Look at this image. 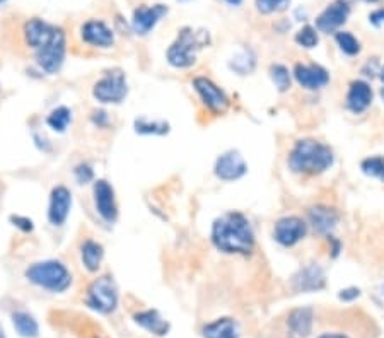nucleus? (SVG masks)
Here are the masks:
<instances>
[{"label": "nucleus", "instance_id": "39", "mask_svg": "<svg viewBox=\"0 0 384 338\" xmlns=\"http://www.w3.org/2000/svg\"><path fill=\"white\" fill-rule=\"evenodd\" d=\"M369 22L374 26H383L384 24V7H379V9H376L374 13H371V16H369Z\"/></svg>", "mask_w": 384, "mask_h": 338}, {"label": "nucleus", "instance_id": "46", "mask_svg": "<svg viewBox=\"0 0 384 338\" xmlns=\"http://www.w3.org/2000/svg\"><path fill=\"white\" fill-rule=\"evenodd\" d=\"M379 94H381V97H383V101H384V86L381 88V91H379Z\"/></svg>", "mask_w": 384, "mask_h": 338}, {"label": "nucleus", "instance_id": "26", "mask_svg": "<svg viewBox=\"0 0 384 338\" xmlns=\"http://www.w3.org/2000/svg\"><path fill=\"white\" fill-rule=\"evenodd\" d=\"M70 123H72V111L67 106L55 108L47 116V125L54 131H58V134H63V131L69 129Z\"/></svg>", "mask_w": 384, "mask_h": 338}, {"label": "nucleus", "instance_id": "27", "mask_svg": "<svg viewBox=\"0 0 384 338\" xmlns=\"http://www.w3.org/2000/svg\"><path fill=\"white\" fill-rule=\"evenodd\" d=\"M269 74L278 92H287L292 88V74L282 63H272Z\"/></svg>", "mask_w": 384, "mask_h": 338}, {"label": "nucleus", "instance_id": "7", "mask_svg": "<svg viewBox=\"0 0 384 338\" xmlns=\"http://www.w3.org/2000/svg\"><path fill=\"white\" fill-rule=\"evenodd\" d=\"M88 306L97 313L110 314L118 306V289H116L115 280L111 277L104 275L99 277L89 285L88 289V299H86Z\"/></svg>", "mask_w": 384, "mask_h": 338}, {"label": "nucleus", "instance_id": "38", "mask_svg": "<svg viewBox=\"0 0 384 338\" xmlns=\"http://www.w3.org/2000/svg\"><path fill=\"white\" fill-rule=\"evenodd\" d=\"M91 120H93L94 125H97V127H106L108 122H110L106 111H94Z\"/></svg>", "mask_w": 384, "mask_h": 338}, {"label": "nucleus", "instance_id": "19", "mask_svg": "<svg viewBox=\"0 0 384 338\" xmlns=\"http://www.w3.org/2000/svg\"><path fill=\"white\" fill-rule=\"evenodd\" d=\"M325 270L318 263H310L292 277V289L297 292H316L325 287Z\"/></svg>", "mask_w": 384, "mask_h": 338}, {"label": "nucleus", "instance_id": "29", "mask_svg": "<svg viewBox=\"0 0 384 338\" xmlns=\"http://www.w3.org/2000/svg\"><path fill=\"white\" fill-rule=\"evenodd\" d=\"M335 41H337L338 48H340V50L349 56H357L360 54V50H362V47H360V41L349 31L335 33Z\"/></svg>", "mask_w": 384, "mask_h": 338}, {"label": "nucleus", "instance_id": "2", "mask_svg": "<svg viewBox=\"0 0 384 338\" xmlns=\"http://www.w3.org/2000/svg\"><path fill=\"white\" fill-rule=\"evenodd\" d=\"M335 163V154L330 145L306 137L294 142L291 152H289L287 164L289 169L296 175L316 176L328 171Z\"/></svg>", "mask_w": 384, "mask_h": 338}, {"label": "nucleus", "instance_id": "32", "mask_svg": "<svg viewBox=\"0 0 384 338\" xmlns=\"http://www.w3.org/2000/svg\"><path fill=\"white\" fill-rule=\"evenodd\" d=\"M291 3V0H255L256 10L263 16H270V14H277L285 10Z\"/></svg>", "mask_w": 384, "mask_h": 338}, {"label": "nucleus", "instance_id": "13", "mask_svg": "<svg viewBox=\"0 0 384 338\" xmlns=\"http://www.w3.org/2000/svg\"><path fill=\"white\" fill-rule=\"evenodd\" d=\"M94 195V207H96V212L99 214L101 219L106 220V223H116L118 219V205H116V197L115 190L106 179H97L94 183L93 188Z\"/></svg>", "mask_w": 384, "mask_h": 338}, {"label": "nucleus", "instance_id": "5", "mask_svg": "<svg viewBox=\"0 0 384 338\" xmlns=\"http://www.w3.org/2000/svg\"><path fill=\"white\" fill-rule=\"evenodd\" d=\"M36 51V63L43 72L56 74L62 69L67 54V38L62 28L56 26L54 36Z\"/></svg>", "mask_w": 384, "mask_h": 338}, {"label": "nucleus", "instance_id": "28", "mask_svg": "<svg viewBox=\"0 0 384 338\" xmlns=\"http://www.w3.org/2000/svg\"><path fill=\"white\" fill-rule=\"evenodd\" d=\"M135 131L141 135H166L169 131V125L159 120H150L147 116L135 120Z\"/></svg>", "mask_w": 384, "mask_h": 338}, {"label": "nucleus", "instance_id": "11", "mask_svg": "<svg viewBox=\"0 0 384 338\" xmlns=\"http://www.w3.org/2000/svg\"><path fill=\"white\" fill-rule=\"evenodd\" d=\"M292 77L306 91H319V89L326 88L330 82V72L318 63H296Z\"/></svg>", "mask_w": 384, "mask_h": 338}, {"label": "nucleus", "instance_id": "21", "mask_svg": "<svg viewBox=\"0 0 384 338\" xmlns=\"http://www.w3.org/2000/svg\"><path fill=\"white\" fill-rule=\"evenodd\" d=\"M134 319L138 326H142V328L147 330L149 333H152V335H156V337L168 335L169 323L166 321L163 316H161L159 311H156V309L141 311V313L135 314Z\"/></svg>", "mask_w": 384, "mask_h": 338}, {"label": "nucleus", "instance_id": "47", "mask_svg": "<svg viewBox=\"0 0 384 338\" xmlns=\"http://www.w3.org/2000/svg\"><path fill=\"white\" fill-rule=\"evenodd\" d=\"M2 2H6V0H0V3H2Z\"/></svg>", "mask_w": 384, "mask_h": 338}, {"label": "nucleus", "instance_id": "22", "mask_svg": "<svg viewBox=\"0 0 384 338\" xmlns=\"http://www.w3.org/2000/svg\"><path fill=\"white\" fill-rule=\"evenodd\" d=\"M103 258L104 248L101 243L94 241V239H86V241L81 244V260L88 272H97L101 263H103Z\"/></svg>", "mask_w": 384, "mask_h": 338}, {"label": "nucleus", "instance_id": "44", "mask_svg": "<svg viewBox=\"0 0 384 338\" xmlns=\"http://www.w3.org/2000/svg\"><path fill=\"white\" fill-rule=\"evenodd\" d=\"M360 2H366V3H378V2H381V0H360Z\"/></svg>", "mask_w": 384, "mask_h": 338}, {"label": "nucleus", "instance_id": "9", "mask_svg": "<svg viewBox=\"0 0 384 338\" xmlns=\"http://www.w3.org/2000/svg\"><path fill=\"white\" fill-rule=\"evenodd\" d=\"M310 224L297 216H285L273 225V239L280 246L292 248L307 236Z\"/></svg>", "mask_w": 384, "mask_h": 338}, {"label": "nucleus", "instance_id": "35", "mask_svg": "<svg viewBox=\"0 0 384 338\" xmlns=\"http://www.w3.org/2000/svg\"><path fill=\"white\" fill-rule=\"evenodd\" d=\"M10 223L24 232H31L33 227H35L31 219H28V217H22V216H13L10 217Z\"/></svg>", "mask_w": 384, "mask_h": 338}, {"label": "nucleus", "instance_id": "31", "mask_svg": "<svg viewBox=\"0 0 384 338\" xmlns=\"http://www.w3.org/2000/svg\"><path fill=\"white\" fill-rule=\"evenodd\" d=\"M294 40H296V43L299 45L301 48L311 50V48L318 47L319 43L318 29H316V26H311V24L303 26V28L296 33V38H294Z\"/></svg>", "mask_w": 384, "mask_h": 338}, {"label": "nucleus", "instance_id": "14", "mask_svg": "<svg viewBox=\"0 0 384 338\" xmlns=\"http://www.w3.org/2000/svg\"><path fill=\"white\" fill-rule=\"evenodd\" d=\"M340 223V212L335 207L318 204L312 205L307 210V224L311 225L312 231L321 236H331V232L337 229Z\"/></svg>", "mask_w": 384, "mask_h": 338}, {"label": "nucleus", "instance_id": "25", "mask_svg": "<svg viewBox=\"0 0 384 338\" xmlns=\"http://www.w3.org/2000/svg\"><path fill=\"white\" fill-rule=\"evenodd\" d=\"M13 323L16 332L24 338H36L38 333H40V326H38L36 319L33 318L31 314L24 313V311H17V313H14Z\"/></svg>", "mask_w": 384, "mask_h": 338}, {"label": "nucleus", "instance_id": "15", "mask_svg": "<svg viewBox=\"0 0 384 338\" xmlns=\"http://www.w3.org/2000/svg\"><path fill=\"white\" fill-rule=\"evenodd\" d=\"M70 209H72V191L67 186H55L50 193V204H48V220L55 227H60L69 219Z\"/></svg>", "mask_w": 384, "mask_h": 338}, {"label": "nucleus", "instance_id": "45", "mask_svg": "<svg viewBox=\"0 0 384 338\" xmlns=\"http://www.w3.org/2000/svg\"><path fill=\"white\" fill-rule=\"evenodd\" d=\"M0 338H6V335H3V330H2V326H0Z\"/></svg>", "mask_w": 384, "mask_h": 338}, {"label": "nucleus", "instance_id": "24", "mask_svg": "<svg viewBox=\"0 0 384 338\" xmlns=\"http://www.w3.org/2000/svg\"><path fill=\"white\" fill-rule=\"evenodd\" d=\"M312 321H314V316H312L311 307H297L289 314L287 325L296 335L307 337L312 330Z\"/></svg>", "mask_w": 384, "mask_h": 338}, {"label": "nucleus", "instance_id": "16", "mask_svg": "<svg viewBox=\"0 0 384 338\" xmlns=\"http://www.w3.org/2000/svg\"><path fill=\"white\" fill-rule=\"evenodd\" d=\"M372 101H374V91H372L371 84L362 79H355L349 84L347 96H345V106L353 115H362L371 108Z\"/></svg>", "mask_w": 384, "mask_h": 338}, {"label": "nucleus", "instance_id": "40", "mask_svg": "<svg viewBox=\"0 0 384 338\" xmlns=\"http://www.w3.org/2000/svg\"><path fill=\"white\" fill-rule=\"evenodd\" d=\"M326 239H328V243L331 244V255H333V257H338L342 250V243L338 241L335 236H326Z\"/></svg>", "mask_w": 384, "mask_h": 338}, {"label": "nucleus", "instance_id": "41", "mask_svg": "<svg viewBox=\"0 0 384 338\" xmlns=\"http://www.w3.org/2000/svg\"><path fill=\"white\" fill-rule=\"evenodd\" d=\"M318 338H349V337L344 335V333H323V335Z\"/></svg>", "mask_w": 384, "mask_h": 338}, {"label": "nucleus", "instance_id": "43", "mask_svg": "<svg viewBox=\"0 0 384 338\" xmlns=\"http://www.w3.org/2000/svg\"><path fill=\"white\" fill-rule=\"evenodd\" d=\"M379 79H381L383 86H384V65L381 67V70H379Z\"/></svg>", "mask_w": 384, "mask_h": 338}, {"label": "nucleus", "instance_id": "30", "mask_svg": "<svg viewBox=\"0 0 384 338\" xmlns=\"http://www.w3.org/2000/svg\"><path fill=\"white\" fill-rule=\"evenodd\" d=\"M360 171L369 178H376L384 182V156H371L362 159Z\"/></svg>", "mask_w": 384, "mask_h": 338}, {"label": "nucleus", "instance_id": "33", "mask_svg": "<svg viewBox=\"0 0 384 338\" xmlns=\"http://www.w3.org/2000/svg\"><path fill=\"white\" fill-rule=\"evenodd\" d=\"M239 65H243L241 67V72H239L241 75L250 74L251 70L255 69V56H250V51H244L243 55L236 56L234 62H231V69L238 70Z\"/></svg>", "mask_w": 384, "mask_h": 338}, {"label": "nucleus", "instance_id": "48", "mask_svg": "<svg viewBox=\"0 0 384 338\" xmlns=\"http://www.w3.org/2000/svg\"><path fill=\"white\" fill-rule=\"evenodd\" d=\"M182 2H188V0H182Z\"/></svg>", "mask_w": 384, "mask_h": 338}, {"label": "nucleus", "instance_id": "20", "mask_svg": "<svg viewBox=\"0 0 384 338\" xmlns=\"http://www.w3.org/2000/svg\"><path fill=\"white\" fill-rule=\"evenodd\" d=\"M55 29L56 26H51L50 22L43 21V19H29L24 24V29H22L26 45H28L29 48H33V50H38V48L43 47V45L54 36Z\"/></svg>", "mask_w": 384, "mask_h": 338}, {"label": "nucleus", "instance_id": "23", "mask_svg": "<svg viewBox=\"0 0 384 338\" xmlns=\"http://www.w3.org/2000/svg\"><path fill=\"white\" fill-rule=\"evenodd\" d=\"M203 338H238V325L232 318H219L202 330Z\"/></svg>", "mask_w": 384, "mask_h": 338}, {"label": "nucleus", "instance_id": "1", "mask_svg": "<svg viewBox=\"0 0 384 338\" xmlns=\"http://www.w3.org/2000/svg\"><path fill=\"white\" fill-rule=\"evenodd\" d=\"M210 239L216 250L225 255L248 257L255 250V232L250 219L236 210L222 214L214 220Z\"/></svg>", "mask_w": 384, "mask_h": 338}, {"label": "nucleus", "instance_id": "49", "mask_svg": "<svg viewBox=\"0 0 384 338\" xmlns=\"http://www.w3.org/2000/svg\"><path fill=\"white\" fill-rule=\"evenodd\" d=\"M96 338H97V337H96Z\"/></svg>", "mask_w": 384, "mask_h": 338}, {"label": "nucleus", "instance_id": "36", "mask_svg": "<svg viewBox=\"0 0 384 338\" xmlns=\"http://www.w3.org/2000/svg\"><path fill=\"white\" fill-rule=\"evenodd\" d=\"M379 70H381V67H379L378 60L372 58V65H371V60H369V62L366 63V65H364L362 74L366 75V77L374 79V77H379Z\"/></svg>", "mask_w": 384, "mask_h": 338}, {"label": "nucleus", "instance_id": "37", "mask_svg": "<svg viewBox=\"0 0 384 338\" xmlns=\"http://www.w3.org/2000/svg\"><path fill=\"white\" fill-rule=\"evenodd\" d=\"M360 296V289L357 287H349L344 289V291H340V294H338V298L342 300H345V303H350V300L357 299Z\"/></svg>", "mask_w": 384, "mask_h": 338}, {"label": "nucleus", "instance_id": "4", "mask_svg": "<svg viewBox=\"0 0 384 338\" xmlns=\"http://www.w3.org/2000/svg\"><path fill=\"white\" fill-rule=\"evenodd\" d=\"M209 43V35L205 31H195L193 28H183L178 38L166 51L169 65L175 69H190L197 63L198 51Z\"/></svg>", "mask_w": 384, "mask_h": 338}, {"label": "nucleus", "instance_id": "12", "mask_svg": "<svg viewBox=\"0 0 384 338\" xmlns=\"http://www.w3.org/2000/svg\"><path fill=\"white\" fill-rule=\"evenodd\" d=\"M350 16V3L347 0H335L316 17V29L319 33H337L347 22Z\"/></svg>", "mask_w": 384, "mask_h": 338}, {"label": "nucleus", "instance_id": "42", "mask_svg": "<svg viewBox=\"0 0 384 338\" xmlns=\"http://www.w3.org/2000/svg\"><path fill=\"white\" fill-rule=\"evenodd\" d=\"M225 2H227L229 6H234V7H238V6H241V2H243V0H225Z\"/></svg>", "mask_w": 384, "mask_h": 338}, {"label": "nucleus", "instance_id": "10", "mask_svg": "<svg viewBox=\"0 0 384 338\" xmlns=\"http://www.w3.org/2000/svg\"><path fill=\"white\" fill-rule=\"evenodd\" d=\"M248 172V164L238 150H227L221 154L214 164V175L217 179L225 183L238 182Z\"/></svg>", "mask_w": 384, "mask_h": 338}, {"label": "nucleus", "instance_id": "18", "mask_svg": "<svg viewBox=\"0 0 384 338\" xmlns=\"http://www.w3.org/2000/svg\"><path fill=\"white\" fill-rule=\"evenodd\" d=\"M81 38L84 43L96 48H111L115 45V33L106 22L97 21V19H91L82 24Z\"/></svg>", "mask_w": 384, "mask_h": 338}, {"label": "nucleus", "instance_id": "17", "mask_svg": "<svg viewBox=\"0 0 384 338\" xmlns=\"http://www.w3.org/2000/svg\"><path fill=\"white\" fill-rule=\"evenodd\" d=\"M166 14H168V7L163 6V3L137 7L134 10V16H131V28L137 35H149Z\"/></svg>", "mask_w": 384, "mask_h": 338}, {"label": "nucleus", "instance_id": "3", "mask_svg": "<svg viewBox=\"0 0 384 338\" xmlns=\"http://www.w3.org/2000/svg\"><path fill=\"white\" fill-rule=\"evenodd\" d=\"M24 277L36 287L45 289L54 294H62L72 285V273L65 263L60 260H45L29 265Z\"/></svg>", "mask_w": 384, "mask_h": 338}, {"label": "nucleus", "instance_id": "6", "mask_svg": "<svg viewBox=\"0 0 384 338\" xmlns=\"http://www.w3.org/2000/svg\"><path fill=\"white\" fill-rule=\"evenodd\" d=\"M128 94L127 75L123 70H110L93 86V96L101 104H120Z\"/></svg>", "mask_w": 384, "mask_h": 338}, {"label": "nucleus", "instance_id": "34", "mask_svg": "<svg viewBox=\"0 0 384 338\" xmlns=\"http://www.w3.org/2000/svg\"><path fill=\"white\" fill-rule=\"evenodd\" d=\"M74 176H75V179H77L79 185H88V183H91L94 179V171L89 164L82 163V164H79V166H75Z\"/></svg>", "mask_w": 384, "mask_h": 338}, {"label": "nucleus", "instance_id": "8", "mask_svg": "<svg viewBox=\"0 0 384 338\" xmlns=\"http://www.w3.org/2000/svg\"><path fill=\"white\" fill-rule=\"evenodd\" d=\"M191 84H193L195 92L198 94L203 106L210 113H214V115H224V113H227L229 106H231V101H229L224 89H221L212 79L198 75V77L193 79Z\"/></svg>", "mask_w": 384, "mask_h": 338}]
</instances>
